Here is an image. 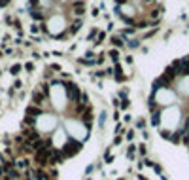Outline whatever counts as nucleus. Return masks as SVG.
Instances as JSON below:
<instances>
[]
</instances>
